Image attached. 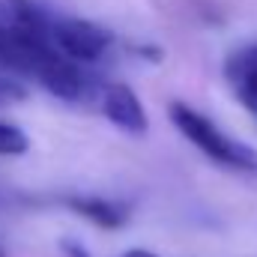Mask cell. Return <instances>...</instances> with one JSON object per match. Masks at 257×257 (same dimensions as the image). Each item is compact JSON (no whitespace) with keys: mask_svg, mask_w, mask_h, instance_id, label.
<instances>
[{"mask_svg":"<svg viewBox=\"0 0 257 257\" xmlns=\"http://www.w3.org/2000/svg\"><path fill=\"white\" fill-rule=\"evenodd\" d=\"M168 114H171V123L177 126V132L189 144H194L206 159H212L221 168L239 171V174H257V150L254 147H248V144L224 135L206 114L194 111L192 105H186V102H171Z\"/></svg>","mask_w":257,"mask_h":257,"instance_id":"cell-1","label":"cell"},{"mask_svg":"<svg viewBox=\"0 0 257 257\" xmlns=\"http://www.w3.org/2000/svg\"><path fill=\"white\" fill-rule=\"evenodd\" d=\"M21 99H27V90L6 72H0V105H15Z\"/></svg>","mask_w":257,"mask_h":257,"instance_id":"cell-9","label":"cell"},{"mask_svg":"<svg viewBox=\"0 0 257 257\" xmlns=\"http://www.w3.org/2000/svg\"><path fill=\"white\" fill-rule=\"evenodd\" d=\"M30 150L27 132L12 123H0V156H24Z\"/></svg>","mask_w":257,"mask_h":257,"instance_id":"cell-8","label":"cell"},{"mask_svg":"<svg viewBox=\"0 0 257 257\" xmlns=\"http://www.w3.org/2000/svg\"><path fill=\"white\" fill-rule=\"evenodd\" d=\"M54 57H57L54 42L0 24V72L39 81V75Z\"/></svg>","mask_w":257,"mask_h":257,"instance_id":"cell-2","label":"cell"},{"mask_svg":"<svg viewBox=\"0 0 257 257\" xmlns=\"http://www.w3.org/2000/svg\"><path fill=\"white\" fill-rule=\"evenodd\" d=\"M72 212H78L81 218L93 221L96 227H105V230H120L128 221V209L123 203H114L108 197H93V194H72L63 200Z\"/></svg>","mask_w":257,"mask_h":257,"instance_id":"cell-7","label":"cell"},{"mask_svg":"<svg viewBox=\"0 0 257 257\" xmlns=\"http://www.w3.org/2000/svg\"><path fill=\"white\" fill-rule=\"evenodd\" d=\"M0 257H3V251H0Z\"/></svg>","mask_w":257,"mask_h":257,"instance_id":"cell-12","label":"cell"},{"mask_svg":"<svg viewBox=\"0 0 257 257\" xmlns=\"http://www.w3.org/2000/svg\"><path fill=\"white\" fill-rule=\"evenodd\" d=\"M99 105H102V114L120 132L135 135V138L147 135V128H150L147 108L128 84H105L99 93Z\"/></svg>","mask_w":257,"mask_h":257,"instance_id":"cell-4","label":"cell"},{"mask_svg":"<svg viewBox=\"0 0 257 257\" xmlns=\"http://www.w3.org/2000/svg\"><path fill=\"white\" fill-rule=\"evenodd\" d=\"M51 42L60 54H66L75 63H96L105 57L114 36L87 18H54Z\"/></svg>","mask_w":257,"mask_h":257,"instance_id":"cell-3","label":"cell"},{"mask_svg":"<svg viewBox=\"0 0 257 257\" xmlns=\"http://www.w3.org/2000/svg\"><path fill=\"white\" fill-rule=\"evenodd\" d=\"M0 24L51 42V24H54V18L39 3H33V0H0Z\"/></svg>","mask_w":257,"mask_h":257,"instance_id":"cell-6","label":"cell"},{"mask_svg":"<svg viewBox=\"0 0 257 257\" xmlns=\"http://www.w3.org/2000/svg\"><path fill=\"white\" fill-rule=\"evenodd\" d=\"M123 257H159L156 251H150V248H128Z\"/></svg>","mask_w":257,"mask_h":257,"instance_id":"cell-11","label":"cell"},{"mask_svg":"<svg viewBox=\"0 0 257 257\" xmlns=\"http://www.w3.org/2000/svg\"><path fill=\"white\" fill-rule=\"evenodd\" d=\"M224 75L239 105L251 117H257V42L233 51L224 63Z\"/></svg>","mask_w":257,"mask_h":257,"instance_id":"cell-5","label":"cell"},{"mask_svg":"<svg viewBox=\"0 0 257 257\" xmlns=\"http://www.w3.org/2000/svg\"><path fill=\"white\" fill-rule=\"evenodd\" d=\"M63 251H66V257H90L78 242H63Z\"/></svg>","mask_w":257,"mask_h":257,"instance_id":"cell-10","label":"cell"}]
</instances>
